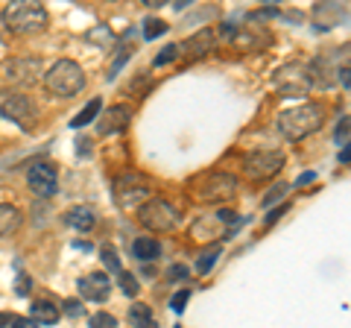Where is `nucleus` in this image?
<instances>
[{
	"mask_svg": "<svg viewBox=\"0 0 351 328\" xmlns=\"http://www.w3.org/2000/svg\"><path fill=\"white\" fill-rule=\"evenodd\" d=\"M325 124V108L319 103H302L278 115V132L287 141H302Z\"/></svg>",
	"mask_w": 351,
	"mask_h": 328,
	"instance_id": "f257e3e1",
	"label": "nucleus"
},
{
	"mask_svg": "<svg viewBox=\"0 0 351 328\" xmlns=\"http://www.w3.org/2000/svg\"><path fill=\"white\" fill-rule=\"evenodd\" d=\"M44 89H47L53 97L71 100V97H76L85 89L82 65H76L73 59H59L47 73H44Z\"/></svg>",
	"mask_w": 351,
	"mask_h": 328,
	"instance_id": "f03ea898",
	"label": "nucleus"
},
{
	"mask_svg": "<svg viewBox=\"0 0 351 328\" xmlns=\"http://www.w3.org/2000/svg\"><path fill=\"white\" fill-rule=\"evenodd\" d=\"M188 188H191V196L196 202H223V200L237 196L240 182L232 176V173L211 170V173H202V176L191 179Z\"/></svg>",
	"mask_w": 351,
	"mask_h": 328,
	"instance_id": "7ed1b4c3",
	"label": "nucleus"
},
{
	"mask_svg": "<svg viewBox=\"0 0 351 328\" xmlns=\"http://www.w3.org/2000/svg\"><path fill=\"white\" fill-rule=\"evenodd\" d=\"M47 9L41 3H32V0H21V3H12L3 9V27L9 32H18V36H24V32H41L47 27Z\"/></svg>",
	"mask_w": 351,
	"mask_h": 328,
	"instance_id": "20e7f679",
	"label": "nucleus"
},
{
	"mask_svg": "<svg viewBox=\"0 0 351 328\" xmlns=\"http://www.w3.org/2000/svg\"><path fill=\"white\" fill-rule=\"evenodd\" d=\"M112 194H114L117 209H141L147 200H152V182L144 176V173L129 170L123 176L114 179Z\"/></svg>",
	"mask_w": 351,
	"mask_h": 328,
	"instance_id": "39448f33",
	"label": "nucleus"
},
{
	"mask_svg": "<svg viewBox=\"0 0 351 328\" xmlns=\"http://www.w3.org/2000/svg\"><path fill=\"white\" fill-rule=\"evenodd\" d=\"M138 223L152 235H164L179 226V211H176L173 202L161 200V196H152V200H147L138 209Z\"/></svg>",
	"mask_w": 351,
	"mask_h": 328,
	"instance_id": "423d86ee",
	"label": "nucleus"
},
{
	"mask_svg": "<svg viewBox=\"0 0 351 328\" xmlns=\"http://www.w3.org/2000/svg\"><path fill=\"white\" fill-rule=\"evenodd\" d=\"M276 89L284 97H304L307 91L313 89V85H311V73H307V68L302 62L284 65V68L276 73Z\"/></svg>",
	"mask_w": 351,
	"mask_h": 328,
	"instance_id": "0eeeda50",
	"label": "nucleus"
},
{
	"mask_svg": "<svg viewBox=\"0 0 351 328\" xmlns=\"http://www.w3.org/2000/svg\"><path fill=\"white\" fill-rule=\"evenodd\" d=\"M281 167H284V156L278 150H258V152H252L243 164L249 179H269V176H276Z\"/></svg>",
	"mask_w": 351,
	"mask_h": 328,
	"instance_id": "6e6552de",
	"label": "nucleus"
},
{
	"mask_svg": "<svg viewBox=\"0 0 351 328\" xmlns=\"http://www.w3.org/2000/svg\"><path fill=\"white\" fill-rule=\"evenodd\" d=\"M0 115L6 120H15L21 129H29L36 108H32V100L24 94H0Z\"/></svg>",
	"mask_w": 351,
	"mask_h": 328,
	"instance_id": "1a4fd4ad",
	"label": "nucleus"
},
{
	"mask_svg": "<svg viewBox=\"0 0 351 328\" xmlns=\"http://www.w3.org/2000/svg\"><path fill=\"white\" fill-rule=\"evenodd\" d=\"M27 185L36 196H44V200H47V196H53L59 188V173H56V167H50L47 161H36L27 170Z\"/></svg>",
	"mask_w": 351,
	"mask_h": 328,
	"instance_id": "9d476101",
	"label": "nucleus"
},
{
	"mask_svg": "<svg viewBox=\"0 0 351 328\" xmlns=\"http://www.w3.org/2000/svg\"><path fill=\"white\" fill-rule=\"evenodd\" d=\"M76 288H80V296L88 302H106L108 293H112V279H108V272L94 270V272H85L76 281Z\"/></svg>",
	"mask_w": 351,
	"mask_h": 328,
	"instance_id": "9b49d317",
	"label": "nucleus"
},
{
	"mask_svg": "<svg viewBox=\"0 0 351 328\" xmlns=\"http://www.w3.org/2000/svg\"><path fill=\"white\" fill-rule=\"evenodd\" d=\"M129 120H132L129 106H108L106 112H100V117H97V132L100 135H117L129 126Z\"/></svg>",
	"mask_w": 351,
	"mask_h": 328,
	"instance_id": "f8f14e48",
	"label": "nucleus"
},
{
	"mask_svg": "<svg viewBox=\"0 0 351 328\" xmlns=\"http://www.w3.org/2000/svg\"><path fill=\"white\" fill-rule=\"evenodd\" d=\"M217 45H219L217 32H214L211 27H202L199 32H193V36H191V38H184V45H179V50L184 53V56H191V59H196V56H205V53H211V50H217Z\"/></svg>",
	"mask_w": 351,
	"mask_h": 328,
	"instance_id": "ddd939ff",
	"label": "nucleus"
},
{
	"mask_svg": "<svg viewBox=\"0 0 351 328\" xmlns=\"http://www.w3.org/2000/svg\"><path fill=\"white\" fill-rule=\"evenodd\" d=\"M38 71H41V62H38V59H24V62H12V65H9L6 76H9L12 82L29 85V82L38 80Z\"/></svg>",
	"mask_w": 351,
	"mask_h": 328,
	"instance_id": "4468645a",
	"label": "nucleus"
},
{
	"mask_svg": "<svg viewBox=\"0 0 351 328\" xmlns=\"http://www.w3.org/2000/svg\"><path fill=\"white\" fill-rule=\"evenodd\" d=\"M64 223L76 229V232H91L97 226V214H94V209H88V205H73V209L64 214Z\"/></svg>",
	"mask_w": 351,
	"mask_h": 328,
	"instance_id": "2eb2a0df",
	"label": "nucleus"
},
{
	"mask_svg": "<svg viewBox=\"0 0 351 328\" xmlns=\"http://www.w3.org/2000/svg\"><path fill=\"white\" fill-rule=\"evenodd\" d=\"M59 308L53 302H47V299H36L32 302V316L29 320L32 323H38V325H56L59 323Z\"/></svg>",
	"mask_w": 351,
	"mask_h": 328,
	"instance_id": "dca6fc26",
	"label": "nucleus"
},
{
	"mask_svg": "<svg viewBox=\"0 0 351 328\" xmlns=\"http://www.w3.org/2000/svg\"><path fill=\"white\" fill-rule=\"evenodd\" d=\"M132 255H135L138 261H156L161 255L158 237H135V244H132Z\"/></svg>",
	"mask_w": 351,
	"mask_h": 328,
	"instance_id": "f3484780",
	"label": "nucleus"
},
{
	"mask_svg": "<svg viewBox=\"0 0 351 328\" xmlns=\"http://www.w3.org/2000/svg\"><path fill=\"white\" fill-rule=\"evenodd\" d=\"M21 211L15 209V205H9V202H0V237H6V235H12L18 232V226H21Z\"/></svg>",
	"mask_w": 351,
	"mask_h": 328,
	"instance_id": "a211bd4d",
	"label": "nucleus"
},
{
	"mask_svg": "<svg viewBox=\"0 0 351 328\" xmlns=\"http://www.w3.org/2000/svg\"><path fill=\"white\" fill-rule=\"evenodd\" d=\"M313 15H316V27H319V30H331L339 21V15H346V9H339L337 3H319L313 9Z\"/></svg>",
	"mask_w": 351,
	"mask_h": 328,
	"instance_id": "6ab92c4d",
	"label": "nucleus"
},
{
	"mask_svg": "<svg viewBox=\"0 0 351 328\" xmlns=\"http://www.w3.org/2000/svg\"><path fill=\"white\" fill-rule=\"evenodd\" d=\"M129 325L132 328H156V316H152V308L144 302H135L129 308Z\"/></svg>",
	"mask_w": 351,
	"mask_h": 328,
	"instance_id": "aec40b11",
	"label": "nucleus"
},
{
	"mask_svg": "<svg viewBox=\"0 0 351 328\" xmlns=\"http://www.w3.org/2000/svg\"><path fill=\"white\" fill-rule=\"evenodd\" d=\"M219 255H223V246H219V244H214L211 249L199 253V258H196V272H199V276H208V272L214 270V264L219 261Z\"/></svg>",
	"mask_w": 351,
	"mask_h": 328,
	"instance_id": "412c9836",
	"label": "nucleus"
},
{
	"mask_svg": "<svg viewBox=\"0 0 351 328\" xmlns=\"http://www.w3.org/2000/svg\"><path fill=\"white\" fill-rule=\"evenodd\" d=\"M100 112H103V100H97V97H94V100L88 103V106L82 108V112H80V115H76V117L71 120V126H73V129L88 126V124H91V120H97V117H100Z\"/></svg>",
	"mask_w": 351,
	"mask_h": 328,
	"instance_id": "4be33fe9",
	"label": "nucleus"
},
{
	"mask_svg": "<svg viewBox=\"0 0 351 328\" xmlns=\"http://www.w3.org/2000/svg\"><path fill=\"white\" fill-rule=\"evenodd\" d=\"M287 191H290V185H284V182L272 185V188L267 191V196L261 200V205H263V209H276V202L284 200V196H287Z\"/></svg>",
	"mask_w": 351,
	"mask_h": 328,
	"instance_id": "5701e85b",
	"label": "nucleus"
},
{
	"mask_svg": "<svg viewBox=\"0 0 351 328\" xmlns=\"http://www.w3.org/2000/svg\"><path fill=\"white\" fill-rule=\"evenodd\" d=\"M167 30H170V27H167V24H164V21H161V18H149V21H147V24H144V38H149V41H152V38H158V36H164V32H167Z\"/></svg>",
	"mask_w": 351,
	"mask_h": 328,
	"instance_id": "b1692460",
	"label": "nucleus"
},
{
	"mask_svg": "<svg viewBox=\"0 0 351 328\" xmlns=\"http://www.w3.org/2000/svg\"><path fill=\"white\" fill-rule=\"evenodd\" d=\"M182 56V50H179V45H167V47H164L161 53H158V56H156V62H152V65H156V68H164V65H170V62H176V59H179Z\"/></svg>",
	"mask_w": 351,
	"mask_h": 328,
	"instance_id": "393cba45",
	"label": "nucleus"
},
{
	"mask_svg": "<svg viewBox=\"0 0 351 328\" xmlns=\"http://www.w3.org/2000/svg\"><path fill=\"white\" fill-rule=\"evenodd\" d=\"M120 290H123L126 293V296H138V293H141V284H138V279L135 276H132V272H120Z\"/></svg>",
	"mask_w": 351,
	"mask_h": 328,
	"instance_id": "a878e982",
	"label": "nucleus"
},
{
	"mask_svg": "<svg viewBox=\"0 0 351 328\" xmlns=\"http://www.w3.org/2000/svg\"><path fill=\"white\" fill-rule=\"evenodd\" d=\"M88 328H117V320H114L112 314L100 311V314H94L91 320H88Z\"/></svg>",
	"mask_w": 351,
	"mask_h": 328,
	"instance_id": "bb28decb",
	"label": "nucleus"
},
{
	"mask_svg": "<svg viewBox=\"0 0 351 328\" xmlns=\"http://www.w3.org/2000/svg\"><path fill=\"white\" fill-rule=\"evenodd\" d=\"M103 261H106V270L108 272H117V276L123 272V267H120V258H117V253H114L112 246H103Z\"/></svg>",
	"mask_w": 351,
	"mask_h": 328,
	"instance_id": "cd10ccee",
	"label": "nucleus"
},
{
	"mask_svg": "<svg viewBox=\"0 0 351 328\" xmlns=\"http://www.w3.org/2000/svg\"><path fill=\"white\" fill-rule=\"evenodd\" d=\"M188 302H191V290H179V293H176V296L170 299V308H173L176 314H182Z\"/></svg>",
	"mask_w": 351,
	"mask_h": 328,
	"instance_id": "c85d7f7f",
	"label": "nucleus"
},
{
	"mask_svg": "<svg viewBox=\"0 0 351 328\" xmlns=\"http://www.w3.org/2000/svg\"><path fill=\"white\" fill-rule=\"evenodd\" d=\"M112 38H114V36H112V30H106V27H97V30L88 32V41H103V47H106Z\"/></svg>",
	"mask_w": 351,
	"mask_h": 328,
	"instance_id": "c756f323",
	"label": "nucleus"
},
{
	"mask_svg": "<svg viewBox=\"0 0 351 328\" xmlns=\"http://www.w3.org/2000/svg\"><path fill=\"white\" fill-rule=\"evenodd\" d=\"M337 144L348 147V117L346 115L339 117V124H337Z\"/></svg>",
	"mask_w": 351,
	"mask_h": 328,
	"instance_id": "7c9ffc66",
	"label": "nucleus"
},
{
	"mask_svg": "<svg viewBox=\"0 0 351 328\" xmlns=\"http://www.w3.org/2000/svg\"><path fill=\"white\" fill-rule=\"evenodd\" d=\"M281 214H287V205H278V209H269V214L263 217V226H272L281 220Z\"/></svg>",
	"mask_w": 351,
	"mask_h": 328,
	"instance_id": "2f4dec72",
	"label": "nucleus"
},
{
	"mask_svg": "<svg viewBox=\"0 0 351 328\" xmlns=\"http://www.w3.org/2000/svg\"><path fill=\"white\" fill-rule=\"evenodd\" d=\"M167 279H170V281H176V279H179V281H184V279H188V267H182V264H173V267L167 270Z\"/></svg>",
	"mask_w": 351,
	"mask_h": 328,
	"instance_id": "473e14b6",
	"label": "nucleus"
},
{
	"mask_svg": "<svg viewBox=\"0 0 351 328\" xmlns=\"http://www.w3.org/2000/svg\"><path fill=\"white\" fill-rule=\"evenodd\" d=\"M62 308H64V314H68V316H80L82 314V302L80 299H68Z\"/></svg>",
	"mask_w": 351,
	"mask_h": 328,
	"instance_id": "72a5a7b5",
	"label": "nucleus"
},
{
	"mask_svg": "<svg viewBox=\"0 0 351 328\" xmlns=\"http://www.w3.org/2000/svg\"><path fill=\"white\" fill-rule=\"evenodd\" d=\"M9 328H38V323H32L29 316H12V323H9Z\"/></svg>",
	"mask_w": 351,
	"mask_h": 328,
	"instance_id": "f704fd0d",
	"label": "nucleus"
},
{
	"mask_svg": "<svg viewBox=\"0 0 351 328\" xmlns=\"http://www.w3.org/2000/svg\"><path fill=\"white\" fill-rule=\"evenodd\" d=\"M316 179V173H302L299 179H295V188H302V185H311Z\"/></svg>",
	"mask_w": 351,
	"mask_h": 328,
	"instance_id": "c9c22d12",
	"label": "nucleus"
},
{
	"mask_svg": "<svg viewBox=\"0 0 351 328\" xmlns=\"http://www.w3.org/2000/svg\"><path fill=\"white\" fill-rule=\"evenodd\" d=\"M18 293H21V296H27V293H29V279H27V276H21V284H18Z\"/></svg>",
	"mask_w": 351,
	"mask_h": 328,
	"instance_id": "e433bc0d",
	"label": "nucleus"
},
{
	"mask_svg": "<svg viewBox=\"0 0 351 328\" xmlns=\"http://www.w3.org/2000/svg\"><path fill=\"white\" fill-rule=\"evenodd\" d=\"M9 323H12V314L0 311V328H9Z\"/></svg>",
	"mask_w": 351,
	"mask_h": 328,
	"instance_id": "4c0bfd02",
	"label": "nucleus"
},
{
	"mask_svg": "<svg viewBox=\"0 0 351 328\" xmlns=\"http://www.w3.org/2000/svg\"><path fill=\"white\" fill-rule=\"evenodd\" d=\"M348 159H351V152H348V147H343V150H339V161L348 164Z\"/></svg>",
	"mask_w": 351,
	"mask_h": 328,
	"instance_id": "58836bf2",
	"label": "nucleus"
},
{
	"mask_svg": "<svg viewBox=\"0 0 351 328\" xmlns=\"http://www.w3.org/2000/svg\"><path fill=\"white\" fill-rule=\"evenodd\" d=\"M176 328H179V325H176Z\"/></svg>",
	"mask_w": 351,
	"mask_h": 328,
	"instance_id": "ea45409f",
	"label": "nucleus"
}]
</instances>
